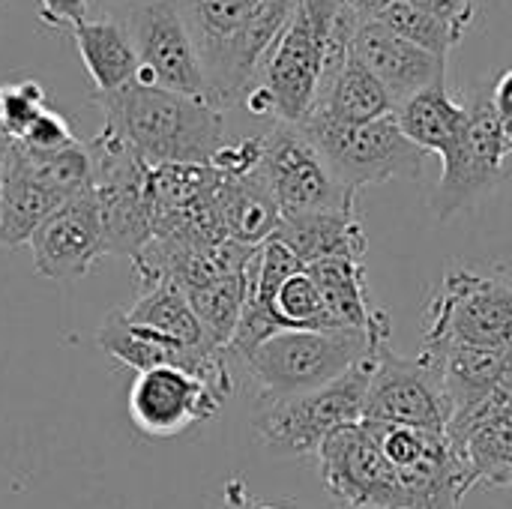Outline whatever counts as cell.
I'll use <instances>...</instances> for the list:
<instances>
[{"label":"cell","mask_w":512,"mask_h":509,"mask_svg":"<svg viewBox=\"0 0 512 509\" xmlns=\"http://www.w3.org/2000/svg\"><path fill=\"white\" fill-rule=\"evenodd\" d=\"M189 24L207 99L219 111L243 102L300 0H177Z\"/></svg>","instance_id":"6da1fadb"},{"label":"cell","mask_w":512,"mask_h":509,"mask_svg":"<svg viewBox=\"0 0 512 509\" xmlns=\"http://www.w3.org/2000/svg\"><path fill=\"white\" fill-rule=\"evenodd\" d=\"M105 114L102 132L126 144L150 168L210 165L228 144L225 117L207 99L129 84L117 93L93 96Z\"/></svg>","instance_id":"7a4b0ae2"},{"label":"cell","mask_w":512,"mask_h":509,"mask_svg":"<svg viewBox=\"0 0 512 509\" xmlns=\"http://www.w3.org/2000/svg\"><path fill=\"white\" fill-rule=\"evenodd\" d=\"M390 336L369 330H285L258 345L246 360L258 405L321 390L375 357Z\"/></svg>","instance_id":"3957f363"},{"label":"cell","mask_w":512,"mask_h":509,"mask_svg":"<svg viewBox=\"0 0 512 509\" xmlns=\"http://www.w3.org/2000/svg\"><path fill=\"white\" fill-rule=\"evenodd\" d=\"M339 0H300L288 27L282 30L258 87L243 99L255 117H273L276 123L303 126L318 102L324 75V57Z\"/></svg>","instance_id":"277c9868"},{"label":"cell","mask_w":512,"mask_h":509,"mask_svg":"<svg viewBox=\"0 0 512 509\" xmlns=\"http://www.w3.org/2000/svg\"><path fill=\"white\" fill-rule=\"evenodd\" d=\"M423 345H512V267L507 264H453L441 276L429 306Z\"/></svg>","instance_id":"5b68a950"},{"label":"cell","mask_w":512,"mask_h":509,"mask_svg":"<svg viewBox=\"0 0 512 509\" xmlns=\"http://www.w3.org/2000/svg\"><path fill=\"white\" fill-rule=\"evenodd\" d=\"M375 360L378 354L321 390L258 405V414L252 417L258 447L273 459H306L318 456L333 432L363 423Z\"/></svg>","instance_id":"8992f818"},{"label":"cell","mask_w":512,"mask_h":509,"mask_svg":"<svg viewBox=\"0 0 512 509\" xmlns=\"http://www.w3.org/2000/svg\"><path fill=\"white\" fill-rule=\"evenodd\" d=\"M303 132L351 192L390 180H423L429 153L399 129L396 114L372 123H339L312 114L303 123Z\"/></svg>","instance_id":"52a82bcc"},{"label":"cell","mask_w":512,"mask_h":509,"mask_svg":"<svg viewBox=\"0 0 512 509\" xmlns=\"http://www.w3.org/2000/svg\"><path fill=\"white\" fill-rule=\"evenodd\" d=\"M261 141L258 174L264 177L282 219L306 213H357V192L333 174L303 126L273 123Z\"/></svg>","instance_id":"ba28073f"},{"label":"cell","mask_w":512,"mask_h":509,"mask_svg":"<svg viewBox=\"0 0 512 509\" xmlns=\"http://www.w3.org/2000/svg\"><path fill=\"white\" fill-rule=\"evenodd\" d=\"M114 18L138 54L135 84L207 99L201 60L177 0H123Z\"/></svg>","instance_id":"9c48e42d"},{"label":"cell","mask_w":512,"mask_h":509,"mask_svg":"<svg viewBox=\"0 0 512 509\" xmlns=\"http://www.w3.org/2000/svg\"><path fill=\"white\" fill-rule=\"evenodd\" d=\"M468 129L459 147L441 159V180L432 195V210L441 222L474 207L492 195L507 177V159L512 141L495 114L489 93H474L468 99Z\"/></svg>","instance_id":"30bf717a"},{"label":"cell","mask_w":512,"mask_h":509,"mask_svg":"<svg viewBox=\"0 0 512 509\" xmlns=\"http://www.w3.org/2000/svg\"><path fill=\"white\" fill-rule=\"evenodd\" d=\"M363 420L447 432L453 420V405L444 390L438 357L426 348L417 357H402L390 345H384L369 381Z\"/></svg>","instance_id":"8fae6325"},{"label":"cell","mask_w":512,"mask_h":509,"mask_svg":"<svg viewBox=\"0 0 512 509\" xmlns=\"http://www.w3.org/2000/svg\"><path fill=\"white\" fill-rule=\"evenodd\" d=\"M318 468L339 509H405L399 474L363 423L333 432L318 450Z\"/></svg>","instance_id":"7c38bea8"},{"label":"cell","mask_w":512,"mask_h":509,"mask_svg":"<svg viewBox=\"0 0 512 509\" xmlns=\"http://www.w3.org/2000/svg\"><path fill=\"white\" fill-rule=\"evenodd\" d=\"M222 405L225 399L210 384L174 366L138 372L129 390L132 426L156 441L177 438L180 432L213 420Z\"/></svg>","instance_id":"4fadbf2b"},{"label":"cell","mask_w":512,"mask_h":509,"mask_svg":"<svg viewBox=\"0 0 512 509\" xmlns=\"http://www.w3.org/2000/svg\"><path fill=\"white\" fill-rule=\"evenodd\" d=\"M33 252V270L42 279L72 282L81 279L99 255L102 246V219L93 189L69 198L57 207L27 243Z\"/></svg>","instance_id":"5bb4252c"},{"label":"cell","mask_w":512,"mask_h":509,"mask_svg":"<svg viewBox=\"0 0 512 509\" xmlns=\"http://www.w3.org/2000/svg\"><path fill=\"white\" fill-rule=\"evenodd\" d=\"M354 57L390 90L396 105L420 90L447 84V57L429 54L396 36L378 18H363L354 33Z\"/></svg>","instance_id":"9a60e30c"},{"label":"cell","mask_w":512,"mask_h":509,"mask_svg":"<svg viewBox=\"0 0 512 509\" xmlns=\"http://www.w3.org/2000/svg\"><path fill=\"white\" fill-rule=\"evenodd\" d=\"M447 438L468 459L477 483L512 489V408L492 399L450 420Z\"/></svg>","instance_id":"2e32d148"},{"label":"cell","mask_w":512,"mask_h":509,"mask_svg":"<svg viewBox=\"0 0 512 509\" xmlns=\"http://www.w3.org/2000/svg\"><path fill=\"white\" fill-rule=\"evenodd\" d=\"M405 495V509H459L477 486L468 459L453 447L447 432H435L426 450L396 471Z\"/></svg>","instance_id":"e0dca14e"},{"label":"cell","mask_w":512,"mask_h":509,"mask_svg":"<svg viewBox=\"0 0 512 509\" xmlns=\"http://www.w3.org/2000/svg\"><path fill=\"white\" fill-rule=\"evenodd\" d=\"M306 273L312 276L324 318L330 330H369L381 336H393L390 315L384 309H372L369 288H366V270L363 261H315L306 264Z\"/></svg>","instance_id":"ac0fdd59"},{"label":"cell","mask_w":512,"mask_h":509,"mask_svg":"<svg viewBox=\"0 0 512 509\" xmlns=\"http://www.w3.org/2000/svg\"><path fill=\"white\" fill-rule=\"evenodd\" d=\"M288 252L306 267L315 261H363L366 255V231L357 213H306L285 216L273 234Z\"/></svg>","instance_id":"d6986e66"},{"label":"cell","mask_w":512,"mask_h":509,"mask_svg":"<svg viewBox=\"0 0 512 509\" xmlns=\"http://www.w3.org/2000/svg\"><path fill=\"white\" fill-rule=\"evenodd\" d=\"M78 57L93 81V96L117 93L138 75V54L126 27L114 18H84L72 27Z\"/></svg>","instance_id":"ffe728a7"},{"label":"cell","mask_w":512,"mask_h":509,"mask_svg":"<svg viewBox=\"0 0 512 509\" xmlns=\"http://www.w3.org/2000/svg\"><path fill=\"white\" fill-rule=\"evenodd\" d=\"M471 111L468 102H459L447 84H435L429 90L414 93L402 105H396L399 129L423 150L435 156H450L465 138Z\"/></svg>","instance_id":"44dd1931"},{"label":"cell","mask_w":512,"mask_h":509,"mask_svg":"<svg viewBox=\"0 0 512 509\" xmlns=\"http://www.w3.org/2000/svg\"><path fill=\"white\" fill-rule=\"evenodd\" d=\"M216 207H219L228 240L243 243V246L267 243L282 222V213H279L264 177L258 174V168L246 177H222L219 174Z\"/></svg>","instance_id":"7402d4cb"},{"label":"cell","mask_w":512,"mask_h":509,"mask_svg":"<svg viewBox=\"0 0 512 509\" xmlns=\"http://www.w3.org/2000/svg\"><path fill=\"white\" fill-rule=\"evenodd\" d=\"M426 348V345H423ZM438 357L444 390L453 405V417L483 405L501 384L507 369V348H471V345H435L426 348Z\"/></svg>","instance_id":"603a6c76"},{"label":"cell","mask_w":512,"mask_h":509,"mask_svg":"<svg viewBox=\"0 0 512 509\" xmlns=\"http://www.w3.org/2000/svg\"><path fill=\"white\" fill-rule=\"evenodd\" d=\"M318 117H330L339 123H372L396 114V99L390 90L351 54L348 63L321 84L315 111Z\"/></svg>","instance_id":"cb8c5ba5"},{"label":"cell","mask_w":512,"mask_h":509,"mask_svg":"<svg viewBox=\"0 0 512 509\" xmlns=\"http://www.w3.org/2000/svg\"><path fill=\"white\" fill-rule=\"evenodd\" d=\"M12 147V144H9ZM66 201L39 183L9 150L6 156V177H3V198H0V246L18 249L33 240L39 225Z\"/></svg>","instance_id":"d4e9b609"},{"label":"cell","mask_w":512,"mask_h":509,"mask_svg":"<svg viewBox=\"0 0 512 509\" xmlns=\"http://www.w3.org/2000/svg\"><path fill=\"white\" fill-rule=\"evenodd\" d=\"M123 312H126L129 324L150 330L174 345H183V348H207L210 345L195 312H192L186 291L174 279H165L156 288L138 294L135 303Z\"/></svg>","instance_id":"484cf974"},{"label":"cell","mask_w":512,"mask_h":509,"mask_svg":"<svg viewBox=\"0 0 512 509\" xmlns=\"http://www.w3.org/2000/svg\"><path fill=\"white\" fill-rule=\"evenodd\" d=\"M186 297L192 303V312H195L207 342L213 348L228 351V345L234 339V330L240 324L246 297H249V267L240 270V273H231L225 279L207 282L201 288H189Z\"/></svg>","instance_id":"4316f807"},{"label":"cell","mask_w":512,"mask_h":509,"mask_svg":"<svg viewBox=\"0 0 512 509\" xmlns=\"http://www.w3.org/2000/svg\"><path fill=\"white\" fill-rule=\"evenodd\" d=\"M381 24H387L396 36H402L405 42L429 51V54H438V57H450V51L465 39L462 30H456L453 24L423 12V9H414L402 0H393L381 15H378Z\"/></svg>","instance_id":"83f0119b"},{"label":"cell","mask_w":512,"mask_h":509,"mask_svg":"<svg viewBox=\"0 0 512 509\" xmlns=\"http://www.w3.org/2000/svg\"><path fill=\"white\" fill-rule=\"evenodd\" d=\"M273 318L279 321L282 330H330L327 327V318H324V306H321V294L312 282V276L303 270H297L294 276H288L270 306Z\"/></svg>","instance_id":"f1b7e54d"},{"label":"cell","mask_w":512,"mask_h":509,"mask_svg":"<svg viewBox=\"0 0 512 509\" xmlns=\"http://www.w3.org/2000/svg\"><path fill=\"white\" fill-rule=\"evenodd\" d=\"M42 111H48V93L36 78L0 84V132L9 141H18Z\"/></svg>","instance_id":"f546056e"},{"label":"cell","mask_w":512,"mask_h":509,"mask_svg":"<svg viewBox=\"0 0 512 509\" xmlns=\"http://www.w3.org/2000/svg\"><path fill=\"white\" fill-rule=\"evenodd\" d=\"M12 144L24 147V150H30V153H60V150L78 144V138H75L72 126H69V120H66L60 111L48 108V111H42V114L30 123V129H27L18 141H12Z\"/></svg>","instance_id":"4dcf8cb0"},{"label":"cell","mask_w":512,"mask_h":509,"mask_svg":"<svg viewBox=\"0 0 512 509\" xmlns=\"http://www.w3.org/2000/svg\"><path fill=\"white\" fill-rule=\"evenodd\" d=\"M402 3H408V6H414V9H423V12L435 15V18L453 24L456 30H462V33H468V27H471L474 18H477L474 0H402Z\"/></svg>","instance_id":"1f68e13d"},{"label":"cell","mask_w":512,"mask_h":509,"mask_svg":"<svg viewBox=\"0 0 512 509\" xmlns=\"http://www.w3.org/2000/svg\"><path fill=\"white\" fill-rule=\"evenodd\" d=\"M90 0H39V18L48 27H75L87 18Z\"/></svg>","instance_id":"d6a6232c"},{"label":"cell","mask_w":512,"mask_h":509,"mask_svg":"<svg viewBox=\"0 0 512 509\" xmlns=\"http://www.w3.org/2000/svg\"><path fill=\"white\" fill-rule=\"evenodd\" d=\"M492 105H495V114L501 117V123H504V129H507V135H510L512 141V69H507L498 81H495V87H492Z\"/></svg>","instance_id":"836d02e7"},{"label":"cell","mask_w":512,"mask_h":509,"mask_svg":"<svg viewBox=\"0 0 512 509\" xmlns=\"http://www.w3.org/2000/svg\"><path fill=\"white\" fill-rule=\"evenodd\" d=\"M348 12H354L357 18H378L393 0H339Z\"/></svg>","instance_id":"e575fe53"},{"label":"cell","mask_w":512,"mask_h":509,"mask_svg":"<svg viewBox=\"0 0 512 509\" xmlns=\"http://www.w3.org/2000/svg\"><path fill=\"white\" fill-rule=\"evenodd\" d=\"M489 399L498 402V405H504V408H512V345L507 348V369H504V378H501L498 390H495Z\"/></svg>","instance_id":"d590c367"},{"label":"cell","mask_w":512,"mask_h":509,"mask_svg":"<svg viewBox=\"0 0 512 509\" xmlns=\"http://www.w3.org/2000/svg\"><path fill=\"white\" fill-rule=\"evenodd\" d=\"M9 138H0V198H3V177H6V156H9Z\"/></svg>","instance_id":"8d00e7d4"},{"label":"cell","mask_w":512,"mask_h":509,"mask_svg":"<svg viewBox=\"0 0 512 509\" xmlns=\"http://www.w3.org/2000/svg\"><path fill=\"white\" fill-rule=\"evenodd\" d=\"M255 509H285V507H273V504H255Z\"/></svg>","instance_id":"74e56055"},{"label":"cell","mask_w":512,"mask_h":509,"mask_svg":"<svg viewBox=\"0 0 512 509\" xmlns=\"http://www.w3.org/2000/svg\"><path fill=\"white\" fill-rule=\"evenodd\" d=\"M0 138H6V135H3V132H0Z\"/></svg>","instance_id":"f35d334b"}]
</instances>
